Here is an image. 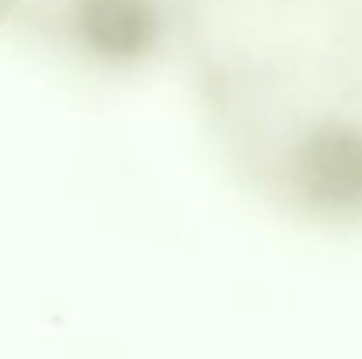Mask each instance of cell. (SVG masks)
Returning a JSON list of instances; mask_svg holds the SVG:
<instances>
[{"mask_svg": "<svg viewBox=\"0 0 362 359\" xmlns=\"http://www.w3.org/2000/svg\"><path fill=\"white\" fill-rule=\"evenodd\" d=\"M155 64L253 208L362 233V0H155Z\"/></svg>", "mask_w": 362, "mask_h": 359, "instance_id": "obj_1", "label": "cell"}]
</instances>
